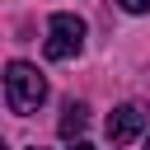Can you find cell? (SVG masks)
I'll return each mask as SVG.
<instances>
[{
	"instance_id": "obj_3",
	"label": "cell",
	"mask_w": 150,
	"mask_h": 150,
	"mask_svg": "<svg viewBox=\"0 0 150 150\" xmlns=\"http://www.w3.org/2000/svg\"><path fill=\"white\" fill-rule=\"evenodd\" d=\"M145 122H150V112H145L141 103H122V108L108 112V141H112V145H131V141L145 131Z\"/></svg>"
},
{
	"instance_id": "obj_7",
	"label": "cell",
	"mask_w": 150,
	"mask_h": 150,
	"mask_svg": "<svg viewBox=\"0 0 150 150\" xmlns=\"http://www.w3.org/2000/svg\"><path fill=\"white\" fill-rule=\"evenodd\" d=\"M145 150H150V141H145Z\"/></svg>"
},
{
	"instance_id": "obj_1",
	"label": "cell",
	"mask_w": 150,
	"mask_h": 150,
	"mask_svg": "<svg viewBox=\"0 0 150 150\" xmlns=\"http://www.w3.org/2000/svg\"><path fill=\"white\" fill-rule=\"evenodd\" d=\"M42 98H47L42 70L28 66V61H9V66H5V103H9V112L28 117V112L42 108Z\"/></svg>"
},
{
	"instance_id": "obj_5",
	"label": "cell",
	"mask_w": 150,
	"mask_h": 150,
	"mask_svg": "<svg viewBox=\"0 0 150 150\" xmlns=\"http://www.w3.org/2000/svg\"><path fill=\"white\" fill-rule=\"evenodd\" d=\"M117 5H122L127 14H145V9H150V0H117Z\"/></svg>"
},
{
	"instance_id": "obj_4",
	"label": "cell",
	"mask_w": 150,
	"mask_h": 150,
	"mask_svg": "<svg viewBox=\"0 0 150 150\" xmlns=\"http://www.w3.org/2000/svg\"><path fill=\"white\" fill-rule=\"evenodd\" d=\"M84 127H89V108L70 98V103L61 108V122H56V131H61L66 141H80V131H84Z\"/></svg>"
},
{
	"instance_id": "obj_8",
	"label": "cell",
	"mask_w": 150,
	"mask_h": 150,
	"mask_svg": "<svg viewBox=\"0 0 150 150\" xmlns=\"http://www.w3.org/2000/svg\"><path fill=\"white\" fill-rule=\"evenodd\" d=\"M33 150H42V145H33Z\"/></svg>"
},
{
	"instance_id": "obj_2",
	"label": "cell",
	"mask_w": 150,
	"mask_h": 150,
	"mask_svg": "<svg viewBox=\"0 0 150 150\" xmlns=\"http://www.w3.org/2000/svg\"><path fill=\"white\" fill-rule=\"evenodd\" d=\"M84 47V19L80 14H52L47 19V42H42V52H47V61H70L75 52Z\"/></svg>"
},
{
	"instance_id": "obj_6",
	"label": "cell",
	"mask_w": 150,
	"mask_h": 150,
	"mask_svg": "<svg viewBox=\"0 0 150 150\" xmlns=\"http://www.w3.org/2000/svg\"><path fill=\"white\" fill-rule=\"evenodd\" d=\"M70 150H94V145L89 141H70Z\"/></svg>"
}]
</instances>
